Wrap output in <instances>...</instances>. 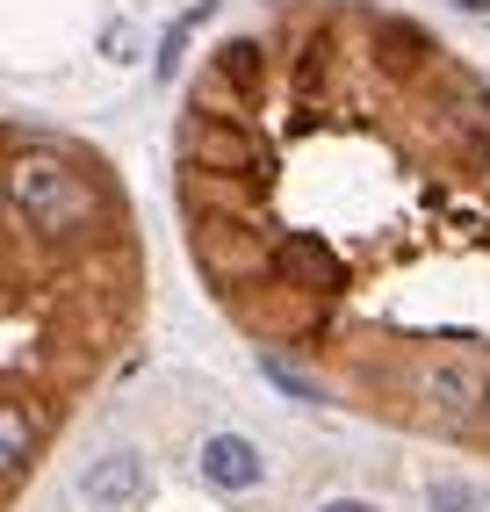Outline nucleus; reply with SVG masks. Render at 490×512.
<instances>
[{"instance_id": "11", "label": "nucleus", "mask_w": 490, "mask_h": 512, "mask_svg": "<svg viewBox=\"0 0 490 512\" xmlns=\"http://www.w3.org/2000/svg\"><path fill=\"white\" fill-rule=\"evenodd\" d=\"M454 8H469V15H483V8H490V0H454Z\"/></svg>"}, {"instance_id": "9", "label": "nucleus", "mask_w": 490, "mask_h": 512, "mask_svg": "<svg viewBox=\"0 0 490 512\" xmlns=\"http://www.w3.org/2000/svg\"><path fill=\"white\" fill-rule=\"evenodd\" d=\"M433 512H476V491H462V484H433Z\"/></svg>"}, {"instance_id": "6", "label": "nucleus", "mask_w": 490, "mask_h": 512, "mask_svg": "<svg viewBox=\"0 0 490 512\" xmlns=\"http://www.w3.org/2000/svg\"><path fill=\"white\" fill-rule=\"evenodd\" d=\"M202 22H209V0H202V8H188L181 22L166 29V44H159V80H173V73H181V58H188V37H195Z\"/></svg>"}, {"instance_id": "8", "label": "nucleus", "mask_w": 490, "mask_h": 512, "mask_svg": "<svg viewBox=\"0 0 490 512\" xmlns=\"http://www.w3.org/2000/svg\"><path fill=\"white\" fill-rule=\"evenodd\" d=\"M296 267H303V275H318V282H339V260L318 246V238H296Z\"/></svg>"}, {"instance_id": "7", "label": "nucleus", "mask_w": 490, "mask_h": 512, "mask_svg": "<svg viewBox=\"0 0 490 512\" xmlns=\"http://www.w3.org/2000/svg\"><path fill=\"white\" fill-rule=\"evenodd\" d=\"M260 368H267V375H274V383H282L289 397H303V404H318V383H310V375H296V368H289L282 354H260Z\"/></svg>"}, {"instance_id": "5", "label": "nucleus", "mask_w": 490, "mask_h": 512, "mask_svg": "<svg viewBox=\"0 0 490 512\" xmlns=\"http://www.w3.org/2000/svg\"><path fill=\"white\" fill-rule=\"evenodd\" d=\"M29 462V419H22V404H0V469L22 476Z\"/></svg>"}, {"instance_id": "10", "label": "nucleus", "mask_w": 490, "mask_h": 512, "mask_svg": "<svg viewBox=\"0 0 490 512\" xmlns=\"http://www.w3.org/2000/svg\"><path fill=\"white\" fill-rule=\"evenodd\" d=\"M318 512H375V505H368V498H325Z\"/></svg>"}, {"instance_id": "2", "label": "nucleus", "mask_w": 490, "mask_h": 512, "mask_svg": "<svg viewBox=\"0 0 490 512\" xmlns=\"http://www.w3.org/2000/svg\"><path fill=\"white\" fill-rule=\"evenodd\" d=\"M137 491H145V455H130V448H116V455H101V462L80 469V505L87 512H123Z\"/></svg>"}, {"instance_id": "4", "label": "nucleus", "mask_w": 490, "mask_h": 512, "mask_svg": "<svg viewBox=\"0 0 490 512\" xmlns=\"http://www.w3.org/2000/svg\"><path fill=\"white\" fill-rule=\"evenodd\" d=\"M426 404H433L440 419H469L476 412V375H454V368L426 375Z\"/></svg>"}, {"instance_id": "3", "label": "nucleus", "mask_w": 490, "mask_h": 512, "mask_svg": "<svg viewBox=\"0 0 490 512\" xmlns=\"http://www.w3.org/2000/svg\"><path fill=\"white\" fill-rule=\"evenodd\" d=\"M195 469H202L217 491H253L260 476H267L260 448H253L245 433H209V440H202V455H195Z\"/></svg>"}, {"instance_id": "1", "label": "nucleus", "mask_w": 490, "mask_h": 512, "mask_svg": "<svg viewBox=\"0 0 490 512\" xmlns=\"http://www.w3.org/2000/svg\"><path fill=\"white\" fill-rule=\"evenodd\" d=\"M8 210L29 217L44 238H80V231H94V217H101V195H94V181L73 174L65 159H51V152H15V159H8Z\"/></svg>"}]
</instances>
